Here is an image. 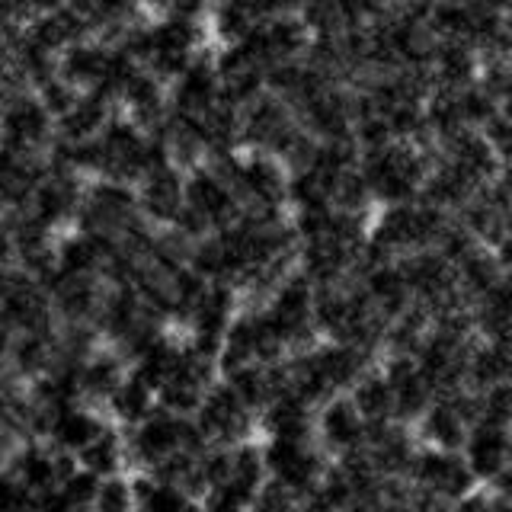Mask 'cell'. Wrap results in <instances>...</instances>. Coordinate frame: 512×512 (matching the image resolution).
Listing matches in <instances>:
<instances>
[{"mask_svg":"<svg viewBox=\"0 0 512 512\" xmlns=\"http://www.w3.org/2000/svg\"><path fill=\"white\" fill-rule=\"evenodd\" d=\"M125 362L122 356L109 349L100 352H90V356L77 365V397L90 400L84 407H103L109 404V397L119 391V384L125 381Z\"/></svg>","mask_w":512,"mask_h":512,"instance_id":"cell-1","label":"cell"},{"mask_svg":"<svg viewBox=\"0 0 512 512\" xmlns=\"http://www.w3.org/2000/svg\"><path fill=\"white\" fill-rule=\"evenodd\" d=\"M109 423L100 416V410H93V407H84V404H74L68 410H61L58 413V420L52 426V442L55 448H61V452H84V448L100 436V432L106 429Z\"/></svg>","mask_w":512,"mask_h":512,"instance_id":"cell-2","label":"cell"},{"mask_svg":"<svg viewBox=\"0 0 512 512\" xmlns=\"http://www.w3.org/2000/svg\"><path fill=\"white\" fill-rule=\"evenodd\" d=\"M77 464L93 477H116L125 468V436L116 426H106L84 452H77Z\"/></svg>","mask_w":512,"mask_h":512,"instance_id":"cell-3","label":"cell"},{"mask_svg":"<svg viewBox=\"0 0 512 512\" xmlns=\"http://www.w3.org/2000/svg\"><path fill=\"white\" fill-rule=\"evenodd\" d=\"M154 391L148 388V384H141L135 375H128L122 384H119V391L109 397V413H112V420L128 426V429H135L141 420H148V413L154 410Z\"/></svg>","mask_w":512,"mask_h":512,"instance_id":"cell-4","label":"cell"},{"mask_svg":"<svg viewBox=\"0 0 512 512\" xmlns=\"http://www.w3.org/2000/svg\"><path fill=\"white\" fill-rule=\"evenodd\" d=\"M90 512H138V500L132 490V477L116 474V477H103L96 484Z\"/></svg>","mask_w":512,"mask_h":512,"instance_id":"cell-5","label":"cell"},{"mask_svg":"<svg viewBox=\"0 0 512 512\" xmlns=\"http://www.w3.org/2000/svg\"><path fill=\"white\" fill-rule=\"evenodd\" d=\"M138 512H148V509H138Z\"/></svg>","mask_w":512,"mask_h":512,"instance_id":"cell-6","label":"cell"}]
</instances>
